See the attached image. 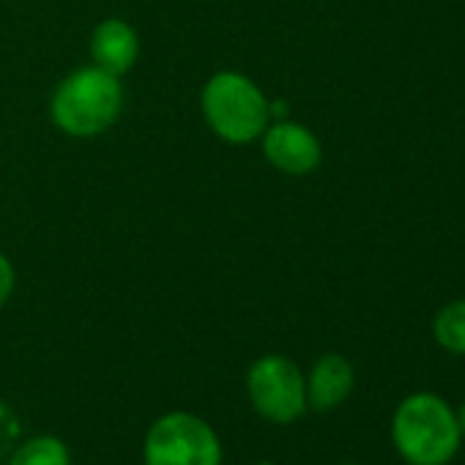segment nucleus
Returning <instances> with one entry per match:
<instances>
[{
  "label": "nucleus",
  "mask_w": 465,
  "mask_h": 465,
  "mask_svg": "<svg viewBox=\"0 0 465 465\" xmlns=\"http://www.w3.org/2000/svg\"><path fill=\"white\" fill-rule=\"evenodd\" d=\"M391 446L405 465H449L462 446L449 400L435 391L405 394L391 413Z\"/></svg>",
  "instance_id": "obj_1"
},
{
  "label": "nucleus",
  "mask_w": 465,
  "mask_h": 465,
  "mask_svg": "<svg viewBox=\"0 0 465 465\" xmlns=\"http://www.w3.org/2000/svg\"><path fill=\"white\" fill-rule=\"evenodd\" d=\"M124 110V85L121 77L99 69L80 66L69 77L61 80L50 99L53 124L77 140L104 134Z\"/></svg>",
  "instance_id": "obj_2"
},
{
  "label": "nucleus",
  "mask_w": 465,
  "mask_h": 465,
  "mask_svg": "<svg viewBox=\"0 0 465 465\" xmlns=\"http://www.w3.org/2000/svg\"><path fill=\"white\" fill-rule=\"evenodd\" d=\"M200 110L208 129L230 145H247L261 140L272 124V102L255 80L242 72H216L203 94Z\"/></svg>",
  "instance_id": "obj_3"
},
{
  "label": "nucleus",
  "mask_w": 465,
  "mask_h": 465,
  "mask_svg": "<svg viewBox=\"0 0 465 465\" xmlns=\"http://www.w3.org/2000/svg\"><path fill=\"white\" fill-rule=\"evenodd\" d=\"M219 432L192 411H167L143 438V465H222Z\"/></svg>",
  "instance_id": "obj_4"
},
{
  "label": "nucleus",
  "mask_w": 465,
  "mask_h": 465,
  "mask_svg": "<svg viewBox=\"0 0 465 465\" xmlns=\"http://www.w3.org/2000/svg\"><path fill=\"white\" fill-rule=\"evenodd\" d=\"M244 389L252 411L272 424H293L310 411L307 375L282 353H266L255 359L247 370Z\"/></svg>",
  "instance_id": "obj_5"
},
{
  "label": "nucleus",
  "mask_w": 465,
  "mask_h": 465,
  "mask_svg": "<svg viewBox=\"0 0 465 465\" xmlns=\"http://www.w3.org/2000/svg\"><path fill=\"white\" fill-rule=\"evenodd\" d=\"M266 162L285 175H310L323 162V145L318 134L299 121L269 124L261 134Z\"/></svg>",
  "instance_id": "obj_6"
},
{
  "label": "nucleus",
  "mask_w": 465,
  "mask_h": 465,
  "mask_svg": "<svg viewBox=\"0 0 465 465\" xmlns=\"http://www.w3.org/2000/svg\"><path fill=\"white\" fill-rule=\"evenodd\" d=\"M307 375V405L315 413H331L348 402L356 386V370L342 353H323Z\"/></svg>",
  "instance_id": "obj_7"
},
{
  "label": "nucleus",
  "mask_w": 465,
  "mask_h": 465,
  "mask_svg": "<svg viewBox=\"0 0 465 465\" xmlns=\"http://www.w3.org/2000/svg\"><path fill=\"white\" fill-rule=\"evenodd\" d=\"M140 58V36L137 31L121 20V17H107L102 20L94 34H91V61L94 66L124 77Z\"/></svg>",
  "instance_id": "obj_8"
},
{
  "label": "nucleus",
  "mask_w": 465,
  "mask_h": 465,
  "mask_svg": "<svg viewBox=\"0 0 465 465\" xmlns=\"http://www.w3.org/2000/svg\"><path fill=\"white\" fill-rule=\"evenodd\" d=\"M6 465H72V449L58 435H31L12 451Z\"/></svg>",
  "instance_id": "obj_9"
},
{
  "label": "nucleus",
  "mask_w": 465,
  "mask_h": 465,
  "mask_svg": "<svg viewBox=\"0 0 465 465\" xmlns=\"http://www.w3.org/2000/svg\"><path fill=\"white\" fill-rule=\"evenodd\" d=\"M432 340L451 356H465V299L446 302L432 318Z\"/></svg>",
  "instance_id": "obj_10"
},
{
  "label": "nucleus",
  "mask_w": 465,
  "mask_h": 465,
  "mask_svg": "<svg viewBox=\"0 0 465 465\" xmlns=\"http://www.w3.org/2000/svg\"><path fill=\"white\" fill-rule=\"evenodd\" d=\"M15 288H17V272L12 261L0 252V310L9 304V299L15 296Z\"/></svg>",
  "instance_id": "obj_11"
},
{
  "label": "nucleus",
  "mask_w": 465,
  "mask_h": 465,
  "mask_svg": "<svg viewBox=\"0 0 465 465\" xmlns=\"http://www.w3.org/2000/svg\"><path fill=\"white\" fill-rule=\"evenodd\" d=\"M454 413H457V424H460V432H462V440H465V402H460L454 408Z\"/></svg>",
  "instance_id": "obj_12"
},
{
  "label": "nucleus",
  "mask_w": 465,
  "mask_h": 465,
  "mask_svg": "<svg viewBox=\"0 0 465 465\" xmlns=\"http://www.w3.org/2000/svg\"><path fill=\"white\" fill-rule=\"evenodd\" d=\"M258 465H274V462H258Z\"/></svg>",
  "instance_id": "obj_13"
},
{
  "label": "nucleus",
  "mask_w": 465,
  "mask_h": 465,
  "mask_svg": "<svg viewBox=\"0 0 465 465\" xmlns=\"http://www.w3.org/2000/svg\"><path fill=\"white\" fill-rule=\"evenodd\" d=\"M342 465H359V462H342Z\"/></svg>",
  "instance_id": "obj_14"
}]
</instances>
